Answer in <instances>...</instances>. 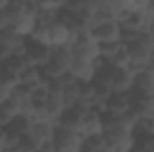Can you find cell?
I'll list each match as a JSON object with an SVG mask.
<instances>
[{"label":"cell","instance_id":"18","mask_svg":"<svg viewBox=\"0 0 154 152\" xmlns=\"http://www.w3.org/2000/svg\"><path fill=\"white\" fill-rule=\"evenodd\" d=\"M151 0H120L122 11L127 14H134V13H143L147 9Z\"/></svg>","mask_w":154,"mask_h":152},{"label":"cell","instance_id":"7","mask_svg":"<svg viewBox=\"0 0 154 152\" xmlns=\"http://www.w3.org/2000/svg\"><path fill=\"white\" fill-rule=\"evenodd\" d=\"M88 109L90 108H86L82 104H75V106L66 108V111L63 113V116L57 122V127L59 129H66V131H74V132L81 134V127H82V122H84V116L88 113Z\"/></svg>","mask_w":154,"mask_h":152},{"label":"cell","instance_id":"25","mask_svg":"<svg viewBox=\"0 0 154 152\" xmlns=\"http://www.w3.org/2000/svg\"><path fill=\"white\" fill-rule=\"evenodd\" d=\"M7 5H9V0H0V11H5Z\"/></svg>","mask_w":154,"mask_h":152},{"label":"cell","instance_id":"10","mask_svg":"<svg viewBox=\"0 0 154 152\" xmlns=\"http://www.w3.org/2000/svg\"><path fill=\"white\" fill-rule=\"evenodd\" d=\"M52 48L50 47H45L41 43H36V41H31L27 39V47H25V56L31 63V66H36V68H45L47 63L50 61L52 57Z\"/></svg>","mask_w":154,"mask_h":152},{"label":"cell","instance_id":"6","mask_svg":"<svg viewBox=\"0 0 154 152\" xmlns=\"http://www.w3.org/2000/svg\"><path fill=\"white\" fill-rule=\"evenodd\" d=\"M82 145H84L82 134L57 127L56 136H54V141H52L54 152H79L82 149Z\"/></svg>","mask_w":154,"mask_h":152},{"label":"cell","instance_id":"26","mask_svg":"<svg viewBox=\"0 0 154 152\" xmlns=\"http://www.w3.org/2000/svg\"><path fill=\"white\" fill-rule=\"evenodd\" d=\"M152 65H154V54H152Z\"/></svg>","mask_w":154,"mask_h":152},{"label":"cell","instance_id":"14","mask_svg":"<svg viewBox=\"0 0 154 152\" xmlns=\"http://www.w3.org/2000/svg\"><path fill=\"white\" fill-rule=\"evenodd\" d=\"M0 45H4L13 56L14 54H25V47H27V39L18 36L14 31L5 29L0 32Z\"/></svg>","mask_w":154,"mask_h":152},{"label":"cell","instance_id":"27","mask_svg":"<svg viewBox=\"0 0 154 152\" xmlns=\"http://www.w3.org/2000/svg\"><path fill=\"white\" fill-rule=\"evenodd\" d=\"M36 152H43V150H36Z\"/></svg>","mask_w":154,"mask_h":152},{"label":"cell","instance_id":"21","mask_svg":"<svg viewBox=\"0 0 154 152\" xmlns=\"http://www.w3.org/2000/svg\"><path fill=\"white\" fill-rule=\"evenodd\" d=\"M13 118H14V116L7 111L5 106H0V129H7L9 123L13 122Z\"/></svg>","mask_w":154,"mask_h":152},{"label":"cell","instance_id":"1","mask_svg":"<svg viewBox=\"0 0 154 152\" xmlns=\"http://www.w3.org/2000/svg\"><path fill=\"white\" fill-rule=\"evenodd\" d=\"M102 136L106 141V152H134V131L122 123L106 129Z\"/></svg>","mask_w":154,"mask_h":152},{"label":"cell","instance_id":"15","mask_svg":"<svg viewBox=\"0 0 154 152\" xmlns=\"http://www.w3.org/2000/svg\"><path fill=\"white\" fill-rule=\"evenodd\" d=\"M100 111H109V113H115V114L129 113L131 109H129L127 93H116V91H113V93L106 99V102H104V106H102Z\"/></svg>","mask_w":154,"mask_h":152},{"label":"cell","instance_id":"5","mask_svg":"<svg viewBox=\"0 0 154 152\" xmlns=\"http://www.w3.org/2000/svg\"><path fill=\"white\" fill-rule=\"evenodd\" d=\"M75 36L77 34L72 31L68 22H65L63 18H57L56 22H52L48 25V47L52 50L70 48V45L74 43Z\"/></svg>","mask_w":154,"mask_h":152},{"label":"cell","instance_id":"19","mask_svg":"<svg viewBox=\"0 0 154 152\" xmlns=\"http://www.w3.org/2000/svg\"><path fill=\"white\" fill-rule=\"evenodd\" d=\"M14 86H11L9 82H5V81H2L0 79V106H4L11 97H13V93H14Z\"/></svg>","mask_w":154,"mask_h":152},{"label":"cell","instance_id":"4","mask_svg":"<svg viewBox=\"0 0 154 152\" xmlns=\"http://www.w3.org/2000/svg\"><path fill=\"white\" fill-rule=\"evenodd\" d=\"M72 63H74V56H72L70 48H59V50L52 52L50 61L41 70H43L45 79H57V77H63L66 74H70Z\"/></svg>","mask_w":154,"mask_h":152},{"label":"cell","instance_id":"23","mask_svg":"<svg viewBox=\"0 0 154 152\" xmlns=\"http://www.w3.org/2000/svg\"><path fill=\"white\" fill-rule=\"evenodd\" d=\"M5 29H9V23H7V18H5L4 11H0V32L5 31Z\"/></svg>","mask_w":154,"mask_h":152},{"label":"cell","instance_id":"12","mask_svg":"<svg viewBox=\"0 0 154 152\" xmlns=\"http://www.w3.org/2000/svg\"><path fill=\"white\" fill-rule=\"evenodd\" d=\"M104 132V123H102V111L97 109V108H91L88 109V113L84 116V122H82V127H81V134L82 138H91V136H97V134H102Z\"/></svg>","mask_w":154,"mask_h":152},{"label":"cell","instance_id":"13","mask_svg":"<svg viewBox=\"0 0 154 152\" xmlns=\"http://www.w3.org/2000/svg\"><path fill=\"white\" fill-rule=\"evenodd\" d=\"M133 90H136V91H140L143 95L154 97V65H149L145 68L136 70L134 88Z\"/></svg>","mask_w":154,"mask_h":152},{"label":"cell","instance_id":"9","mask_svg":"<svg viewBox=\"0 0 154 152\" xmlns=\"http://www.w3.org/2000/svg\"><path fill=\"white\" fill-rule=\"evenodd\" d=\"M93 38L97 39L100 45H111V43H120L122 41V27L113 20H108L100 25H97L91 31Z\"/></svg>","mask_w":154,"mask_h":152},{"label":"cell","instance_id":"16","mask_svg":"<svg viewBox=\"0 0 154 152\" xmlns=\"http://www.w3.org/2000/svg\"><path fill=\"white\" fill-rule=\"evenodd\" d=\"M29 11H31V2H11V0H9V5H7L5 11H4L9 27H13V25H14L20 18H23Z\"/></svg>","mask_w":154,"mask_h":152},{"label":"cell","instance_id":"2","mask_svg":"<svg viewBox=\"0 0 154 152\" xmlns=\"http://www.w3.org/2000/svg\"><path fill=\"white\" fill-rule=\"evenodd\" d=\"M129 59H131V66L134 70L145 68L149 65H152V54H154V41L145 32H142L138 38L131 43L125 45Z\"/></svg>","mask_w":154,"mask_h":152},{"label":"cell","instance_id":"22","mask_svg":"<svg viewBox=\"0 0 154 152\" xmlns=\"http://www.w3.org/2000/svg\"><path fill=\"white\" fill-rule=\"evenodd\" d=\"M7 140H9V132H7V129H0V152L5 150V147H7Z\"/></svg>","mask_w":154,"mask_h":152},{"label":"cell","instance_id":"20","mask_svg":"<svg viewBox=\"0 0 154 152\" xmlns=\"http://www.w3.org/2000/svg\"><path fill=\"white\" fill-rule=\"evenodd\" d=\"M84 143H86V145H90L93 150H97V152H102L104 149H106V141H104V136H102V134H97V136L86 138V140H84Z\"/></svg>","mask_w":154,"mask_h":152},{"label":"cell","instance_id":"17","mask_svg":"<svg viewBox=\"0 0 154 152\" xmlns=\"http://www.w3.org/2000/svg\"><path fill=\"white\" fill-rule=\"evenodd\" d=\"M32 123H34V122H32L29 116H16V118H13V122L9 123L7 131L13 132V134H18V136H25V134L31 131Z\"/></svg>","mask_w":154,"mask_h":152},{"label":"cell","instance_id":"24","mask_svg":"<svg viewBox=\"0 0 154 152\" xmlns=\"http://www.w3.org/2000/svg\"><path fill=\"white\" fill-rule=\"evenodd\" d=\"M79 152H97V150H93L90 145H86V143H84V145H82V149H81Z\"/></svg>","mask_w":154,"mask_h":152},{"label":"cell","instance_id":"28","mask_svg":"<svg viewBox=\"0 0 154 152\" xmlns=\"http://www.w3.org/2000/svg\"><path fill=\"white\" fill-rule=\"evenodd\" d=\"M102 152H106V150H102Z\"/></svg>","mask_w":154,"mask_h":152},{"label":"cell","instance_id":"3","mask_svg":"<svg viewBox=\"0 0 154 152\" xmlns=\"http://www.w3.org/2000/svg\"><path fill=\"white\" fill-rule=\"evenodd\" d=\"M70 52L74 59L79 61H90V63L100 61V43L93 38L91 32L77 34L74 43L70 45Z\"/></svg>","mask_w":154,"mask_h":152},{"label":"cell","instance_id":"8","mask_svg":"<svg viewBox=\"0 0 154 152\" xmlns=\"http://www.w3.org/2000/svg\"><path fill=\"white\" fill-rule=\"evenodd\" d=\"M56 131H57L56 123H50V122H34L32 127H31V131L25 136H29L32 140V143L41 150L45 145H50L54 141Z\"/></svg>","mask_w":154,"mask_h":152},{"label":"cell","instance_id":"11","mask_svg":"<svg viewBox=\"0 0 154 152\" xmlns=\"http://www.w3.org/2000/svg\"><path fill=\"white\" fill-rule=\"evenodd\" d=\"M102 61H97V63H90V61H79L74 59L72 63V68H70V75L75 79L77 82H93L97 72L100 68Z\"/></svg>","mask_w":154,"mask_h":152}]
</instances>
